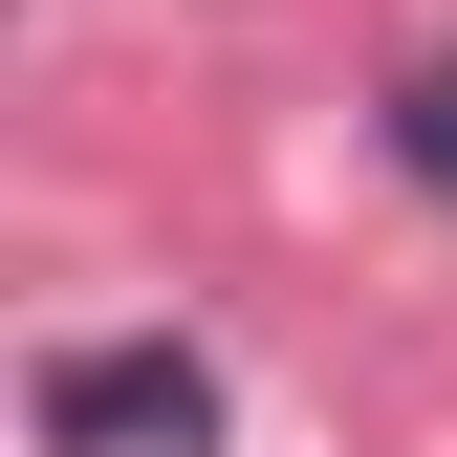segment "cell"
Wrapping results in <instances>:
<instances>
[{
	"label": "cell",
	"mask_w": 457,
	"mask_h": 457,
	"mask_svg": "<svg viewBox=\"0 0 457 457\" xmlns=\"http://www.w3.org/2000/svg\"><path fill=\"white\" fill-rule=\"evenodd\" d=\"M22 436H44V457H218V349H175V327H87V349L22 370Z\"/></svg>",
	"instance_id": "6da1fadb"
},
{
	"label": "cell",
	"mask_w": 457,
	"mask_h": 457,
	"mask_svg": "<svg viewBox=\"0 0 457 457\" xmlns=\"http://www.w3.org/2000/svg\"><path fill=\"white\" fill-rule=\"evenodd\" d=\"M370 131H392V175L457 218V66H392V109H370Z\"/></svg>",
	"instance_id": "7a4b0ae2"
}]
</instances>
